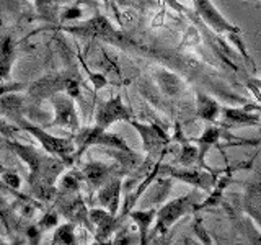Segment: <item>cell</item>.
Segmentation results:
<instances>
[{
    "label": "cell",
    "instance_id": "cell-1",
    "mask_svg": "<svg viewBox=\"0 0 261 245\" xmlns=\"http://www.w3.org/2000/svg\"><path fill=\"white\" fill-rule=\"evenodd\" d=\"M198 211V201H196V193H188L181 198H176L173 201L167 203L159 212H157V226L155 232L165 234L168 229L173 226L179 217H183L190 212Z\"/></svg>",
    "mask_w": 261,
    "mask_h": 245
},
{
    "label": "cell",
    "instance_id": "cell-2",
    "mask_svg": "<svg viewBox=\"0 0 261 245\" xmlns=\"http://www.w3.org/2000/svg\"><path fill=\"white\" fill-rule=\"evenodd\" d=\"M191 2L194 4V8H196V12H198V15L216 33H228L230 36L240 35L242 33V28L228 21L225 16L214 7V4H212L211 0H191Z\"/></svg>",
    "mask_w": 261,
    "mask_h": 245
},
{
    "label": "cell",
    "instance_id": "cell-3",
    "mask_svg": "<svg viewBox=\"0 0 261 245\" xmlns=\"http://www.w3.org/2000/svg\"><path fill=\"white\" fill-rule=\"evenodd\" d=\"M67 30L72 31V33H77V35H82V36L101 38V39L113 41V43H119V41L122 39L121 33H118L116 30H114L110 24V21L101 15L95 16V18H92V20L84 23V24H79V27H70Z\"/></svg>",
    "mask_w": 261,
    "mask_h": 245
},
{
    "label": "cell",
    "instance_id": "cell-4",
    "mask_svg": "<svg viewBox=\"0 0 261 245\" xmlns=\"http://www.w3.org/2000/svg\"><path fill=\"white\" fill-rule=\"evenodd\" d=\"M170 174L173 178L181 180L185 183H190L196 188H199L202 191H211L216 185L217 175L212 170H191V168H173V167H165L163 168Z\"/></svg>",
    "mask_w": 261,
    "mask_h": 245
},
{
    "label": "cell",
    "instance_id": "cell-5",
    "mask_svg": "<svg viewBox=\"0 0 261 245\" xmlns=\"http://www.w3.org/2000/svg\"><path fill=\"white\" fill-rule=\"evenodd\" d=\"M220 126L222 129H237L247 126H258L261 122L259 114L251 113L248 106L245 108H232V106H220Z\"/></svg>",
    "mask_w": 261,
    "mask_h": 245
},
{
    "label": "cell",
    "instance_id": "cell-6",
    "mask_svg": "<svg viewBox=\"0 0 261 245\" xmlns=\"http://www.w3.org/2000/svg\"><path fill=\"white\" fill-rule=\"evenodd\" d=\"M243 185L242 209L255 224L261 227V178H255L251 182H239Z\"/></svg>",
    "mask_w": 261,
    "mask_h": 245
},
{
    "label": "cell",
    "instance_id": "cell-7",
    "mask_svg": "<svg viewBox=\"0 0 261 245\" xmlns=\"http://www.w3.org/2000/svg\"><path fill=\"white\" fill-rule=\"evenodd\" d=\"M20 126L23 129L30 131L35 137H38L44 149H47L51 154L65 157V155H69L70 152H73V149H75L73 144L70 141H67V139H61V137H54L51 134H46L43 129H39L36 126H30V125H27V122H23V119H20Z\"/></svg>",
    "mask_w": 261,
    "mask_h": 245
},
{
    "label": "cell",
    "instance_id": "cell-8",
    "mask_svg": "<svg viewBox=\"0 0 261 245\" xmlns=\"http://www.w3.org/2000/svg\"><path fill=\"white\" fill-rule=\"evenodd\" d=\"M130 121V114L124 108V105L121 103L119 96H114L111 100L106 102L100 110H98V116H96V126L106 129L111 126L113 122L116 121Z\"/></svg>",
    "mask_w": 261,
    "mask_h": 245
},
{
    "label": "cell",
    "instance_id": "cell-9",
    "mask_svg": "<svg viewBox=\"0 0 261 245\" xmlns=\"http://www.w3.org/2000/svg\"><path fill=\"white\" fill-rule=\"evenodd\" d=\"M105 144V145H111V147H118L121 151H126L129 152V147L121 141V139L114 137V136H108L105 134V129L101 128H92V129H87L84 131L79 137H77V145L80 149H85L87 145H92V144Z\"/></svg>",
    "mask_w": 261,
    "mask_h": 245
},
{
    "label": "cell",
    "instance_id": "cell-10",
    "mask_svg": "<svg viewBox=\"0 0 261 245\" xmlns=\"http://www.w3.org/2000/svg\"><path fill=\"white\" fill-rule=\"evenodd\" d=\"M243 167H245V165H239V167H232V168H227L225 172H222V175L217 177L214 188H212V190L209 191L211 194H209L207 201H204V203L198 204V211L206 209V208H214V206H217V204L222 203V200H224V191H225L227 188L230 186L232 183H237V180H235V177H233V172H235L237 168H243Z\"/></svg>",
    "mask_w": 261,
    "mask_h": 245
},
{
    "label": "cell",
    "instance_id": "cell-11",
    "mask_svg": "<svg viewBox=\"0 0 261 245\" xmlns=\"http://www.w3.org/2000/svg\"><path fill=\"white\" fill-rule=\"evenodd\" d=\"M224 131L225 129L217 128V126H207L206 129H204L202 136L194 141L196 144H198V162H199V167L207 168L206 163H204V159H206V155L209 154V151L212 149V147H219L220 137L225 134Z\"/></svg>",
    "mask_w": 261,
    "mask_h": 245
},
{
    "label": "cell",
    "instance_id": "cell-12",
    "mask_svg": "<svg viewBox=\"0 0 261 245\" xmlns=\"http://www.w3.org/2000/svg\"><path fill=\"white\" fill-rule=\"evenodd\" d=\"M220 114V105L211 95L198 90L196 92V116L206 122H217Z\"/></svg>",
    "mask_w": 261,
    "mask_h": 245
},
{
    "label": "cell",
    "instance_id": "cell-13",
    "mask_svg": "<svg viewBox=\"0 0 261 245\" xmlns=\"http://www.w3.org/2000/svg\"><path fill=\"white\" fill-rule=\"evenodd\" d=\"M54 106H56V121L54 125H61L70 129H79V119L73 105L70 100L64 96L54 98Z\"/></svg>",
    "mask_w": 261,
    "mask_h": 245
},
{
    "label": "cell",
    "instance_id": "cell-14",
    "mask_svg": "<svg viewBox=\"0 0 261 245\" xmlns=\"http://www.w3.org/2000/svg\"><path fill=\"white\" fill-rule=\"evenodd\" d=\"M129 122H133V126L142 134L144 144L149 151L150 149H162V147L168 142L167 134L163 133L162 129H159L157 126H153V125L144 126V125H137V122H134V121H129Z\"/></svg>",
    "mask_w": 261,
    "mask_h": 245
},
{
    "label": "cell",
    "instance_id": "cell-15",
    "mask_svg": "<svg viewBox=\"0 0 261 245\" xmlns=\"http://www.w3.org/2000/svg\"><path fill=\"white\" fill-rule=\"evenodd\" d=\"M119 190H121L119 180H114V182L103 186L100 190V194H98V200H100V203L105 204V206L110 209V214H113V216L116 214V211H118Z\"/></svg>",
    "mask_w": 261,
    "mask_h": 245
},
{
    "label": "cell",
    "instance_id": "cell-16",
    "mask_svg": "<svg viewBox=\"0 0 261 245\" xmlns=\"http://www.w3.org/2000/svg\"><path fill=\"white\" fill-rule=\"evenodd\" d=\"M13 61V44L10 36H5L0 43V79L8 76Z\"/></svg>",
    "mask_w": 261,
    "mask_h": 245
},
{
    "label": "cell",
    "instance_id": "cell-17",
    "mask_svg": "<svg viewBox=\"0 0 261 245\" xmlns=\"http://www.w3.org/2000/svg\"><path fill=\"white\" fill-rule=\"evenodd\" d=\"M90 216H92V219L98 224V227H100L98 239H100V237L103 239V237L110 235V232L113 231V224H114L113 214H106V212L101 211V209H95V211L90 212Z\"/></svg>",
    "mask_w": 261,
    "mask_h": 245
},
{
    "label": "cell",
    "instance_id": "cell-18",
    "mask_svg": "<svg viewBox=\"0 0 261 245\" xmlns=\"http://www.w3.org/2000/svg\"><path fill=\"white\" fill-rule=\"evenodd\" d=\"M157 216V211L155 209H149V211H137V212H133V219L139 224V231H141V239H142V243H145V239H147V232H149L150 229V224L152 220Z\"/></svg>",
    "mask_w": 261,
    "mask_h": 245
},
{
    "label": "cell",
    "instance_id": "cell-19",
    "mask_svg": "<svg viewBox=\"0 0 261 245\" xmlns=\"http://www.w3.org/2000/svg\"><path fill=\"white\" fill-rule=\"evenodd\" d=\"M84 174H85V178L90 185L98 186L103 183V180L106 178V175H108V168L101 165V163H90V165L85 167Z\"/></svg>",
    "mask_w": 261,
    "mask_h": 245
},
{
    "label": "cell",
    "instance_id": "cell-20",
    "mask_svg": "<svg viewBox=\"0 0 261 245\" xmlns=\"http://www.w3.org/2000/svg\"><path fill=\"white\" fill-rule=\"evenodd\" d=\"M160 85L163 88V92L170 93V95H176L179 90H181V84H179V79L171 76L168 72H160Z\"/></svg>",
    "mask_w": 261,
    "mask_h": 245
},
{
    "label": "cell",
    "instance_id": "cell-21",
    "mask_svg": "<svg viewBox=\"0 0 261 245\" xmlns=\"http://www.w3.org/2000/svg\"><path fill=\"white\" fill-rule=\"evenodd\" d=\"M75 237H73V226L65 224L57 229V232L54 234V243H73Z\"/></svg>",
    "mask_w": 261,
    "mask_h": 245
},
{
    "label": "cell",
    "instance_id": "cell-22",
    "mask_svg": "<svg viewBox=\"0 0 261 245\" xmlns=\"http://www.w3.org/2000/svg\"><path fill=\"white\" fill-rule=\"evenodd\" d=\"M196 160H198V147L185 144L179 162H181L185 167H191V163H194Z\"/></svg>",
    "mask_w": 261,
    "mask_h": 245
},
{
    "label": "cell",
    "instance_id": "cell-23",
    "mask_svg": "<svg viewBox=\"0 0 261 245\" xmlns=\"http://www.w3.org/2000/svg\"><path fill=\"white\" fill-rule=\"evenodd\" d=\"M36 7H38V10L46 15V18L47 16H53V0H36Z\"/></svg>",
    "mask_w": 261,
    "mask_h": 245
},
{
    "label": "cell",
    "instance_id": "cell-24",
    "mask_svg": "<svg viewBox=\"0 0 261 245\" xmlns=\"http://www.w3.org/2000/svg\"><path fill=\"white\" fill-rule=\"evenodd\" d=\"M4 180H5V183L8 186H12V188H18L20 186V177L13 174V172H7V174L4 175Z\"/></svg>",
    "mask_w": 261,
    "mask_h": 245
},
{
    "label": "cell",
    "instance_id": "cell-25",
    "mask_svg": "<svg viewBox=\"0 0 261 245\" xmlns=\"http://www.w3.org/2000/svg\"><path fill=\"white\" fill-rule=\"evenodd\" d=\"M56 224H57V216L53 214V212H49V214H46V216L43 217V220L39 223L41 227H53V226H56Z\"/></svg>",
    "mask_w": 261,
    "mask_h": 245
},
{
    "label": "cell",
    "instance_id": "cell-26",
    "mask_svg": "<svg viewBox=\"0 0 261 245\" xmlns=\"http://www.w3.org/2000/svg\"><path fill=\"white\" fill-rule=\"evenodd\" d=\"M80 15H82V12L79 10V8H70V10H67L64 13V18L65 20H73V18H79Z\"/></svg>",
    "mask_w": 261,
    "mask_h": 245
},
{
    "label": "cell",
    "instance_id": "cell-27",
    "mask_svg": "<svg viewBox=\"0 0 261 245\" xmlns=\"http://www.w3.org/2000/svg\"><path fill=\"white\" fill-rule=\"evenodd\" d=\"M62 185H64L65 188H69V190H72V188L75 190V188H77V180L73 178V177H65V178L62 180Z\"/></svg>",
    "mask_w": 261,
    "mask_h": 245
},
{
    "label": "cell",
    "instance_id": "cell-28",
    "mask_svg": "<svg viewBox=\"0 0 261 245\" xmlns=\"http://www.w3.org/2000/svg\"><path fill=\"white\" fill-rule=\"evenodd\" d=\"M250 84L255 92H261V79H250Z\"/></svg>",
    "mask_w": 261,
    "mask_h": 245
},
{
    "label": "cell",
    "instance_id": "cell-29",
    "mask_svg": "<svg viewBox=\"0 0 261 245\" xmlns=\"http://www.w3.org/2000/svg\"><path fill=\"white\" fill-rule=\"evenodd\" d=\"M139 4H142V5H153L155 4V0H139Z\"/></svg>",
    "mask_w": 261,
    "mask_h": 245
}]
</instances>
